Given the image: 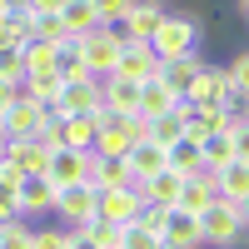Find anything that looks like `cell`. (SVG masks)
I'll return each instance as SVG.
<instances>
[{
	"label": "cell",
	"mask_w": 249,
	"mask_h": 249,
	"mask_svg": "<svg viewBox=\"0 0 249 249\" xmlns=\"http://www.w3.org/2000/svg\"><path fill=\"white\" fill-rule=\"evenodd\" d=\"M0 144H5V124H0Z\"/></svg>",
	"instance_id": "f6af8a7d"
},
{
	"label": "cell",
	"mask_w": 249,
	"mask_h": 249,
	"mask_svg": "<svg viewBox=\"0 0 249 249\" xmlns=\"http://www.w3.org/2000/svg\"><path fill=\"white\" fill-rule=\"evenodd\" d=\"M30 249H70V230H30Z\"/></svg>",
	"instance_id": "836d02e7"
},
{
	"label": "cell",
	"mask_w": 249,
	"mask_h": 249,
	"mask_svg": "<svg viewBox=\"0 0 249 249\" xmlns=\"http://www.w3.org/2000/svg\"><path fill=\"white\" fill-rule=\"evenodd\" d=\"M50 120H55V115L40 105V100H30L25 90H20V100L5 110V120H0V124H5V140H35V135L45 130Z\"/></svg>",
	"instance_id": "8992f818"
},
{
	"label": "cell",
	"mask_w": 249,
	"mask_h": 249,
	"mask_svg": "<svg viewBox=\"0 0 249 249\" xmlns=\"http://www.w3.org/2000/svg\"><path fill=\"white\" fill-rule=\"evenodd\" d=\"M100 95H105V110L110 115H140V80L105 75V80H100Z\"/></svg>",
	"instance_id": "e0dca14e"
},
{
	"label": "cell",
	"mask_w": 249,
	"mask_h": 249,
	"mask_svg": "<svg viewBox=\"0 0 249 249\" xmlns=\"http://www.w3.org/2000/svg\"><path fill=\"white\" fill-rule=\"evenodd\" d=\"M60 85H65V80H60V75H25V80H20V90H25L30 100H40V105H45L50 115H55V100H60Z\"/></svg>",
	"instance_id": "83f0119b"
},
{
	"label": "cell",
	"mask_w": 249,
	"mask_h": 249,
	"mask_svg": "<svg viewBox=\"0 0 249 249\" xmlns=\"http://www.w3.org/2000/svg\"><path fill=\"white\" fill-rule=\"evenodd\" d=\"M60 144L65 150H95V130H100V115H60Z\"/></svg>",
	"instance_id": "ffe728a7"
},
{
	"label": "cell",
	"mask_w": 249,
	"mask_h": 249,
	"mask_svg": "<svg viewBox=\"0 0 249 249\" xmlns=\"http://www.w3.org/2000/svg\"><path fill=\"white\" fill-rule=\"evenodd\" d=\"M239 214H244V230H249V195L239 199Z\"/></svg>",
	"instance_id": "7bdbcfd3"
},
{
	"label": "cell",
	"mask_w": 249,
	"mask_h": 249,
	"mask_svg": "<svg viewBox=\"0 0 249 249\" xmlns=\"http://www.w3.org/2000/svg\"><path fill=\"white\" fill-rule=\"evenodd\" d=\"M120 45H124V35H120L115 25H95V30H85V35H80L85 70H90L95 80H105V75L115 70V60H120Z\"/></svg>",
	"instance_id": "277c9868"
},
{
	"label": "cell",
	"mask_w": 249,
	"mask_h": 249,
	"mask_svg": "<svg viewBox=\"0 0 249 249\" xmlns=\"http://www.w3.org/2000/svg\"><path fill=\"white\" fill-rule=\"evenodd\" d=\"M115 249H120V244H115Z\"/></svg>",
	"instance_id": "7dc6e473"
},
{
	"label": "cell",
	"mask_w": 249,
	"mask_h": 249,
	"mask_svg": "<svg viewBox=\"0 0 249 249\" xmlns=\"http://www.w3.org/2000/svg\"><path fill=\"white\" fill-rule=\"evenodd\" d=\"M230 140H234V160H249V124H234Z\"/></svg>",
	"instance_id": "f35d334b"
},
{
	"label": "cell",
	"mask_w": 249,
	"mask_h": 249,
	"mask_svg": "<svg viewBox=\"0 0 249 249\" xmlns=\"http://www.w3.org/2000/svg\"><path fill=\"white\" fill-rule=\"evenodd\" d=\"M45 160H50V150L40 140H5V144H0V164L15 170V175H40Z\"/></svg>",
	"instance_id": "7c38bea8"
},
{
	"label": "cell",
	"mask_w": 249,
	"mask_h": 249,
	"mask_svg": "<svg viewBox=\"0 0 249 249\" xmlns=\"http://www.w3.org/2000/svg\"><path fill=\"white\" fill-rule=\"evenodd\" d=\"M0 249H30V224H25V219L0 224Z\"/></svg>",
	"instance_id": "1f68e13d"
},
{
	"label": "cell",
	"mask_w": 249,
	"mask_h": 249,
	"mask_svg": "<svg viewBox=\"0 0 249 249\" xmlns=\"http://www.w3.org/2000/svg\"><path fill=\"white\" fill-rule=\"evenodd\" d=\"M90 155H95V150H65V144L50 150V160H45L50 184H55V190H60V184H80V179L90 175Z\"/></svg>",
	"instance_id": "8fae6325"
},
{
	"label": "cell",
	"mask_w": 249,
	"mask_h": 249,
	"mask_svg": "<svg viewBox=\"0 0 249 249\" xmlns=\"http://www.w3.org/2000/svg\"><path fill=\"white\" fill-rule=\"evenodd\" d=\"M199 35H204L199 15H170V10H164V20L155 25V35H150V50H155L160 60L190 55V50H199Z\"/></svg>",
	"instance_id": "7a4b0ae2"
},
{
	"label": "cell",
	"mask_w": 249,
	"mask_h": 249,
	"mask_svg": "<svg viewBox=\"0 0 249 249\" xmlns=\"http://www.w3.org/2000/svg\"><path fill=\"white\" fill-rule=\"evenodd\" d=\"M5 15H10V10H5V5H0V20H5Z\"/></svg>",
	"instance_id": "bcb514c9"
},
{
	"label": "cell",
	"mask_w": 249,
	"mask_h": 249,
	"mask_svg": "<svg viewBox=\"0 0 249 249\" xmlns=\"http://www.w3.org/2000/svg\"><path fill=\"white\" fill-rule=\"evenodd\" d=\"M124 164H130V179H135V190H140V184L150 179L155 170H164V144H155V140H135L130 155H124Z\"/></svg>",
	"instance_id": "ac0fdd59"
},
{
	"label": "cell",
	"mask_w": 249,
	"mask_h": 249,
	"mask_svg": "<svg viewBox=\"0 0 249 249\" xmlns=\"http://www.w3.org/2000/svg\"><path fill=\"white\" fill-rule=\"evenodd\" d=\"M160 20H164V0H135V5L124 10V20H120L115 30H120L124 40H150Z\"/></svg>",
	"instance_id": "9a60e30c"
},
{
	"label": "cell",
	"mask_w": 249,
	"mask_h": 249,
	"mask_svg": "<svg viewBox=\"0 0 249 249\" xmlns=\"http://www.w3.org/2000/svg\"><path fill=\"white\" fill-rule=\"evenodd\" d=\"M0 80H25V60L15 45H0Z\"/></svg>",
	"instance_id": "d590c367"
},
{
	"label": "cell",
	"mask_w": 249,
	"mask_h": 249,
	"mask_svg": "<svg viewBox=\"0 0 249 249\" xmlns=\"http://www.w3.org/2000/svg\"><path fill=\"white\" fill-rule=\"evenodd\" d=\"M105 110V95H100V80L85 75V80H65L60 85V100H55V120L60 115H100Z\"/></svg>",
	"instance_id": "ba28073f"
},
{
	"label": "cell",
	"mask_w": 249,
	"mask_h": 249,
	"mask_svg": "<svg viewBox=\"0 0 249 249\" xmlns=\"http://www.w3.org/2000/svg\"><path fill=\"white\" fill-rule=\"evenodd\" d=\"M20 60H25V75H60L55 70V45H45V40H25Z\"/></svg>",
	"instance_id": "f1b7e54d"
},
{
	"label": "cell",
	"mask_w": 249,
	"mask_h": 249,
	"mask_svg": "<svg viewBox=\"0 0 249 249\" xmlns=\"http://www.w3.org/2000/svg\"><path fill=\"white\" fill-rule=\"evenodd\" d=\"M175 105H179V95H175L170 85H164L160 75L140 85V115H144V120H160V115H170Z\"/></svg>",
	"instance_id": "7402d4cb"
},
{
	"label": "cell",
	"mask_w": 249,
	"mask_h": 249,
	"mask_svg": "<svg viewBox=\"0 0 249 249\" xmlns=\"http://www.w3.org/2000/svg\"><path fill=\"white\" fill-rule=\"evenodd\" d=\"M199 234H204V244H214V249H234V244L244 239V214H239V204L214 199L210 210L199 214Z\"/></svg>",
	"instance_id": "3957f363"
},
{
	"label": "cell",
	"mask_w": 249,
	"mask_h": 249,
	"mask_svg": "<svg viewBox=\"0 0 249 249\" xmlns=\"http://www.w3.org/2000/svg\"><path fill=\"white\" fill-rule=\"evenodd\" d=\"M199 65H204V60H199V50H190V55H170V60H160V80H164V85H170L179 100L184 95H190V85H195V75H199Z\"/></svg>",
	"instance_id": "2e32d148"
},
{
	"label": "cell",
	"mask_w": 249,
	"mask_h": 249,
	"mask_svg": "<svg viewBox=\"0 0 249 249\" xmlns=\"http://www.w3.org/2000/svg\"><path fill=\"white\" fill-rule=\"evenodd\" d=\"M164 164H170L175 175H199L204 170V160H199V140H190V135H179L175 144H164Z\"/></svg>",
	"instance_id": "cb8c5ba5"
},
{
	"label": "cell",
	"mask_w": 249,
	"mask_h": 249,
	"mask_svg": "<svg viewBox=\"0 0 249 249\" xmlns=\"http://www.w3.org/2000/svg\"><path fill=\"white\" fill-rule=\"evenodd\" d=\"M25 25H30V40H45V45L70 40V30H65V20H60V10H30Z\"/></svg>",
	"instance_id": "d4e9b609"
},
{
	"label": "cell",
	"mask_w": 249,
	"mask_h": 249,
	"mask_svg": "<svg viewBox=\"0 0 249 249\" xmlns=\"http://www.w3.org/2000/svg\"><path fill=\"white\" fill-rule=\"evenodd\" d=\"M80 234H90L100 249H115L120 244V224H105V219H90V224H80Z\"/></svg>",
	"instance_id": "d6a6232c"
},
{
	"label": "cell",
	"mask_w": 249,
	"mask_h": 249,
	"mask_svg": "<svg viewBox=\"0 0 249 249\" xmlns=\"http://www.w3.org/2000/svg\"><path fill=\"white\" fill-rule=\"evenodd\" d=\"M0 5H5L10 15H30V0H0Z\"/></svg>",
	"instance_id": "60d3db41"
},
{
	"label": "cell",
	"mask_w": 249,
	"mask_h": 249,
	"mask_svg": "<svg viewBox=\"0 0 249 249\" xmlns=\"http://www.w3.org/2000/svg\"><path fill=\"white\" fill-rule=\"evenodd\" d=\"M199 160H204V170H219V164H230V160H234V140H230V130L204 135V140H199Z\"/></svg>",
	"instance_id": "484cf974"
},
{
	"label": "cell",
	"mask_w": 249,
	"mask_h": 249,
	"mask_svg": "<svg viewBox=\"0 0 249 249\" xmlns=\"http://www.w3.org/2000/svg\"><path fill=\"white\" fill-rule=\"evenodd\" d=\"M155 70H160V55L150 50V40H124L110 75H124V80H140L144 85V80H155Z\"/></svg>",
	"instance_id": "30bf717a"
},
{
	"label": "cell",
	"mask_w": 249,
	"mask_h": 249,
	"mask_svg": "<svg viewBox=\"0 0 249 249\" xmlns=\"http://www.w3.org/2000/svg\"><path fill=\"white\" fill-rule=\"evenodd\" d=\"M90 5H95V15H100V25H120L124 10H130L135 0H90Z\"/></svg>",
	"instance_id": "e575fe53"
},
{
	"label": "cell",
	"mask_w": 249,
	"mask_h": 249,
	"mask_svg": "<svg viewBox=\"0 0 249 249\" xmlns=\"http://www.w3.org/2000/svg\"><path fill=\"white\" fill-rule=\"evenodd\" d=\"M65 0H30V10H60Z\"/></svg>",
	"instance_id": "b9f144b4"
},
{
	"label": "cell",
	"mask_w": 249,
	"mask_h": 249,
	"mask_svg": "<svg viewBox=\"0 0 249 249\" xmlns=\"http://www.w3.org/2000/svg\"><path fill=\"white\" fill-rule=\"evenodd\" d=\"M150 135V124H144V115H110L100 110V130H95V155H115L124 160L130 155V144Z\"/></svg>",
	"instance_id": "6da1fadb"
},
{
	"label": "cell",
	"mask_w": 249,
	"mask_h": 249,
	"mask_svg": "<svg viewBox=\"0 0 249 249\" xmlns=\"http://www.w3.org/2000/svg\"><path fill=\"white\" fill-rule=\"evenodd\" d=\"M224 70H230V85H234L239 95H249V50H244V55H234Z\"/></svg>",
	"instance_id": "8d00e7d4"
},
{
	"label": "cell",
	"mask_w": 249,
	"mask_h": 249,
	"mask_svg": "<svg viewBox=\"0 0 249 249\" xmlns=\"http://www.w3.org/2000/svg\"><path fill=\"white\" fill-rule=\"evenodd\" d=\"M20 219V175L0 164V224Z\"/></svg>",
	"instance_id": "f546056e"
},
{
	"label": "cell",
	"mask_w": 249,
	"mask_h": 249,
	"mask_svg": "<svg viewBox=\"0 0 249 249\" xmlns=\"http://www.w3.org/2000/svg\"><path fill=\"white\" fill-rule=\"evenodd\" d=\"M214 199H219V195H214V175H210V170H199V175L184 179V190H179L175 204H179V210H190V214H204Z\"/></svg>",
	"instance_id": "44dd1931"
},
{
	"label": "cell",
	"mask_w": 249,
	"mask_h": 249,
	"mask_svg": "<svg viewBox=\"0 0 249 249\" xmlns=\"http://www.w3.org/2000/svg\"><path fill=\"white\" fill-rule=\"evenodd\" d=\"M210 175H214V195L219 199L239 204L249 195V160H230V164H219V170H210Z\"/></svg>",
	"instance_id": "d6986e66"
},
{
	"label": "cell",
	"mask_w": 249,
	"mask_h": 249,
	"mask_svg": "<svg viewBox=\"0 0 249 249\" xmlns=\"http://www.w3.org/2000/svg\"><path fill=\"white\" fill-rule=\"evenodd\" d=\"M144 210V195L135 190V184H110V190H95V219L105 224H135V214Z\"/></svg>",
	"instance_id": "5b68a950"
},
{
	"label": "cell",
	"mask_w": 249,
	"mask_h": 249,
	"mask_svg": "<svg viewBox=\"0 0 249 249\" xmlns=\"http://www.w3.org/2000/svg\"><path fill=\"white\" fill-rule=\"evenodd\" d=\"M60 20H65V30H70V35H85V30L100 25V15H95L90 0H65V5H60Z\"/></svg>",
	"instance_id": "4316f807"
},
{
	"label": "cell",
	"mask_w": 249,
	"mask_h": 249,
	"mask_svg": "<svg viewBox=\"0 0 249 249\" xmlns=\"http://www.w3.org/2000/svg\"><path fill=\"white\" fill-rule=\"evenodd\" d=\"M70 249H100L90 234H80V230H70Z\"/></svg>",
	"instance_id": "ab89813d"
},
{
	"label": "cell",
	"mask_w": 249,
	"mask_h": 249,
	"mask_svg": "<svg viewBox=\"0 0 249 249\" xmlns=\"http://www.w3.org/2000/svg\"><path fill=\"white\" fill-rule=\"evenodd\" d=\"M230 70L224 65H199V75H195V85H190V105H224V100H230Z\"/></svg>",
	"instance_id": "5bb4252c"
},
{
	"label": "cell",
	"mask_w": 249,
	"mask_h": 249,
	"mask_svg": "<svg viewBox=\"0 0 249 249\" xmlns=\"http://www.w3.org/2000/svg\"><path fill=\"white\" fill-rule=\"evenodd\" d=\"M20 100V80H0V120H5V110Z\"/></svg>",
	"instance_id": "74e56055"
},
{
	"label": "cell",
	"mask_w": 249,
	"mask_h": 249,
	"mask_svg": "<svg viewBox=\"0 0 249 249\" xmlns=\"http://www.w3.org/2000/svg\"><path fill=\"white\" fill-rule=\"evenodd\" d=\"M160 239H164V249H199V244H204V234H199V214L170 204V210H164V224H160Z\"/></svg>",
	"instance_id": "9c48e42d"
},
{
	"label": "cell",
	"mask_w": 249,
	"mask_h": 249,
	"mask_svg": "<svg viewBox=\"0 0 249 249\" xmlns=\"http://www.w3.org/2000/svg\"><path fill=\"white\" fill-rule=\"evenodd\" d=\"M179 190H184V175H175L170 164H164V170H155L150 179L140 184L144 204H175V199H179Z\"/></svg>",
	"instance_id": "603a6c76"
},
{
	"label": "cell",
	"mask_w": 249,
	"mask_h": 249,
	"mask_svg": "<svg viewBox=\"0 0 249 249\" xmlns=\"http://www.w3.org/2000/svg\"><path fill=\"white\" fill-rule=\"evenodd\" d=\"M120 249H164V239L155 230H144V224H124L120 230Z\"/></svg>",
	"instance_id": "4dcf8cb0"
},
{
	"label": "cell",
	"mask_w": 249,
	"mask_h": 249,
	"mask_svg": "<svg viewBox=\"0 0 249 249\" xmlns=\"http://www.w3.org/2000/svg\"><path fill=\"white\" fill-rule=\"evenodd\" d=\"M55 214L65 230H80V224H90L95 219V184H60L55 190Z\"/></svg>",
	"instance_id": "52a82bcc"
},
{
	"label": "cell",
	"mask_w": 249,
	"mask_h": 249,
	"mask_svg": "<svg viewBox=\"0 0 249 249\" xmlns=\"http://www.w3.org/2000/svg\"><path fill=\"white\" fill-rule=\"evenodd\" d=\"M35 214H55V184L50 175H20V219H35Z\"/></svg>",
	"instance_id": "4fadbf2b"
},
{
	"label": "cell",
	"mask_w": 249,
	"mask_h": 249,
	"mask_svg": "<svg viewBox=\"0 0 249 249\" xmlns=\"http://www.w3.org/2000/svg\"><path fill=\"white\" fill-rule=\"evenodd\" d=\"M239 15H244V20H249V0H239Z\"/></svg>",
	"instance_id": "ee69618b"
}]
</instances>
